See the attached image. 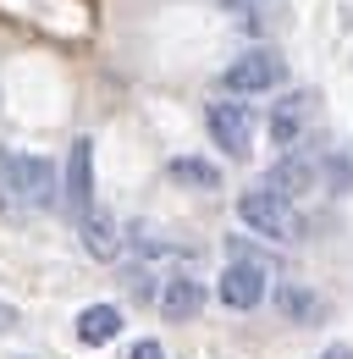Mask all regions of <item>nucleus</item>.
I'll use <instances>...</instances> for the list:
<instances>
[{
    "instance_id": "obj_1",
    "label": "nucleus",
    "mask_w": 353,
    "mask_h": 359,
    "mask_svg": "<svg viewBox=\"0 0 353 359\" xmlns=\"http://www.w3.org/2000/svg\"><path fill=\"white\" fill-rule=\"evenodd\" d=\"M55 166L44 155H11L0 149V205L6 210H50L61 194H55Z\"/></svg>"
},
{
    "instance_id": "obj_2",
    "label": "nucleus",
    "mask_w": 353,
    "mask_h": 359,
    "mask_svg": "<svg viewBox=\"0 0 353 359\" xmlns=\"http://www.w3.org/2000/svg\"><path fill=\"white\" fill-rule=\"evenodd\" d=\"M237 222L249 226V232H260V238H270V243H293V238L304 232V216L293 210V199H282V194H270V188L237 194Z\"/></svg>"
},
{
    "instance_id": "obj_3",
    "label": "nucleus",
    "mask_w": 353,
    "mask_h": 359,
    "mask_svg": "<svg viewBox=\"0 0 353 359\" xmlns=\"http://www.w3.org/2000/svg\"><path fill=\"white\" fill-rule=\"evenodd\" d=\"M282 78H287V61H282L276 50H265V45L260 50H243V55L221 72V83H226L232 94H265V89H276Z\"/></svg>"
},
{
    "instance_id": "obj_4",
    "label": "nucleus",
    "mask_w": 353,
    "mask_h": 359,
    "mask_svg": "<svg viewBox=\"0 0 353 359\" xmlns=\"http://www.w3.org/2000/svg\"><path fill=\"white\" fill-rule=\"evenodd\" d=\"M205 122H210V138H216L226 155H249L254 149V111L243 100H216L205 111Z\"/></svg>"
},
{
    "instance_id": "obj_5",
    "label": "nucleus",
    "mask_w": 353,
    "mask_h": 359,
    "mask_svg": "<svg viewBox=\"0 0 353 359\" xmlns=\"http://www.w3.org/2000/svg\"><path fill=\"white\" fill-rule=\"evenodd\" d=\"M265 276H270L265 260H232L221 271V304L226 310H254L265 299Z\"/></svg>"
},
{
    "instance_id": "obj_6",
    "label": "nucleus",
    "mask_w": 353,
    "mask_h": 359,
    "mask_svg": "<svg viewBox=\"0 0 353 359\" xmlns=\"http://www.w3.org/2000/svg\"><path fill=\"white\" fill-rule=\"evenodd\" d=\"M67 194V205L83 216L88 205H94V138H72V149H67V182H61Z\"/></svg>"
},
{
    "instance_id": "obj_7",
    "label": "nucleus",
    "mask_w": 353,
    "mask_h": 359,
    "mask_svg": "<svg viewBox=\"0 0 353 359\" xmlns=\"http://www.w3.org/2000/svg\"><path fill=\"white\" fill-rule=\"evenodd\" d=\"M78 232H83V249L94 260H116V255H122V232H116V216H111V210L88 205L83 216H78Z\"/></svg>"
},
{
    "instance_id": "obj_8",
    "label": "nucleus",
    "mask_w": 353,
    "mask_h": 359,
    "mask_svg": "<svg viewBox=\"0 0 353 359\" xmlns=\"http://www.w3.org/2000/svg\"><path fill=\"white\" fill-rule=\"evenodd\" d=\"M199 310H205V287H199L193 276H166V287H160V315H166V320H193Z\"/></svg>"
},
{
    "instance_id": "obj_9",
    "label": "nucleus",
    "mask_w": 353,
    "mask_h": 359,
    "mask_svg": "<svg viewBox=\"0 0 353 359\" xmlns=\"http://www.w3.org/2000/svg\"><path fill=\"white\" fill-rule=\"evenodd\" d=\"M265 188H270V194H282V199H293V194L314 188V161H304V155H282V161L270 166Z\"/></svg>"
},
{
    "instance_id": "obj_10",
    "label": "nucleus",
    "mask_w": 353,
    "mask_h": 359,
    "mask_svg": "<svg viewBox=\"0 0 353 359\" xmlns=\"http://www.w3.org/2000/svg\"><path fill=\"white\" fill-rule=\"evenodd\" d=\"M116 332H122V310H116V304H88V310L78 315V343H88V348L116 343Z\"/></svg>"
},
{
    "instance_id": "obj_11",
    "label": "nucleus",
    "mask_w": 353,
    "mask_h": 359,
    "mask_svg": "<svg viewBox=\"0 0 353 359\" xmlns=\"http://www.w3.org/2000/svg\"><path fill=\"white\" fill-rule=\"evenodd\" d=\"M304 116H309V94L282 100V105H276V116H270V138H276L282 149H293V144H298V133H304Z\"/></svg>"
},
{
    "instance_id": "obj_12",
    "label": "nucleus",
    "mask_w": 353,
    "mask_h": 359,
    "mask_svg": "<svg viewBox=\"0 0 353 359\" xmlns=\"http://www.w3.org/2000/svg\"><path fill=\"white\" fill-rule=\"evenodd\" d=\"M166 172H172V182H182V188H205V194H210V188H221V166L199 161V155H176Z\"/></svg>"
},
{
    "instance_id": "obj_13",
    "label": "nucleus",
    "mask_w": 353,
    "mask_h": 359,
    "mask_svg": "<svg viewBox=\"0 0 353 359\" xmlns=\"http://www.w3.org/2000/svg\"><path fill=\"white\" fill-rule=\"evenodd\" d=\"M276 310L287 315V320H298V326H309V320L320 315V299H314L309 287H298V282H282V287H276Z\"/></svg>"
},
{
    "instance_id": "obj_14",
    "label": "nucleus",
    "mask_w": 353,
    "mask_h": 359,
    "mask_svg": "<svg viewBox=\"0 0 353 359\" xmlns=\"http://www.w3.org/2000/svg\"><path fill=\"white\" fill-rule=\"evenodd\" d=\"M226 11H232V22H243V28H270L276 11H282V0H226Z\"/></svg>"
},
{
    "instance_id": "obj_15",
    "label": "nucleus",
    "mask_w": 353,
    "mask_h": 359,
    "mask_svg": "<svg viewBox=\"0 0 353 359\" xmlns=\"http://www.w3.org/2000/svg\"><path fill=\"white\" fill-rule=\"evenodd\" d=\"M127 359H166V348L155 343V337H144V343H132V354Z\"/></svg>"
},
{
    "instance_id": "obj_16",
    "label": "nucleus",
    "mask_w": 353,
    "mask_h": 359,
    "mask_svg": "<svg viewBox=\"0 0 353 359\" xmlns=\"http://www.w3.org/2000/svg\"><path fill=\"white\" fill-rule=\"evenodd\" d=\"M320 359H353L348 343H331V348H320Z\"/></svg>"
},
{
    "instance_id": "obj_17",
    "label": "nucleus",
    "mask_w": 353,
    "mask_h": 359,
    "mask_svg": "<svg viewBox=\"0 0 353 359\" xmlns=\"http://www.w3.org/2000/svg\"><path fill=\"white\" fill-rule=\"evenodd\" d=\"M11 326H17V310H11V304H0V332H11Z\"/></svg>"
}]
</instances>
